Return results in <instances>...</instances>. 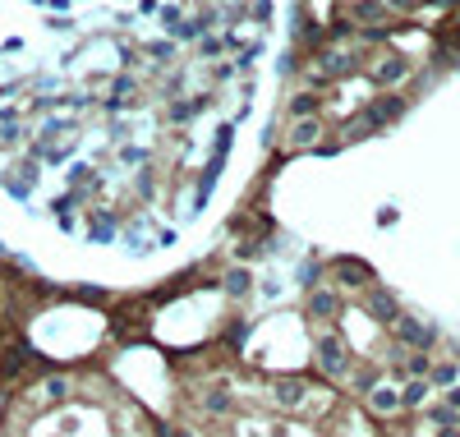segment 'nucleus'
Segmentation results:
<instances>
[{"instance_id":"obj_20","label":"nucleus","mask_w":460,"mask_h":437,"mask_svg":"<svg viewBox=\"0 0 460 437\" xmlns=\"http://www.w3.org/2000/svg\"><path fill=\"white\" fill-rule=\"evenodd\" d=\"M428 377L437 382V387H456L460 368H456V363H437V368H428Z\"/></svg>"},{"instance_id":"obj_22","label":"nucleus","mask_w":460,"mask_h":437,"mask_svg":"<svg viewBox=\"0 0 460 437\" xmlns=\"http://www.w3.org/2000/svg\"><path fill=\"white\" fill-rule=\"evenodd\" d=\"M42 396H46V401H65V396H69V382H65V377H46Z\"/></svg>"},{"instance_id":"obj_27","label":"nucleus","mask_w":460,"mask_h":437,"mask_svg":"<svg viewBox=\"0 0 460 437\" xmlns=\"http://www.w3.org/2000/svg\"><path fill=\"white\" fill-rule=\"evenodd\" d=\"M92 240H102V244H111V240H115V230H111L106 221H92Z\"/></svg>"},{"instance_id":"obj_29","label":"nucleus","mask_w":460,"mask_h":437,"mask_svg":"<svg viewBox=\"0 0 460 437\" xmlns=\"http://www.w3.org/2000/svg\"><path fill=\"white\" fill-rule=\"evenodd\" d=\"M226 405H230V401H226V392H212V396H207V410H212V414H221Z\"/></svg>"},{"instance_id":"obj_18","label":"nucleus","mask_w":460,"mask_h":437,"mask_svg":"<svg viewBox=\"0 0 460 437\" xmlns=\"http://www.w3.org/2000/svg\"><path fill=\"white\" fill-rule=\"evenodd\" d=\"M313 138H318V120H299V124L290 129V143H299V148H308Z\"/></svg>"},{"instance_id":"obj_30","label":"nucleus","mask_w":460,"mask_h":437,"mask_svg":"<svg viewBox=\"0 0 460 437\" xmlns=\"http://www.w3.org/2000/svg\"><path fill=\"white\" fill-rule=\"evenodd\" d=\"M46 10H56V14H69V10H74V0H46Z\"/></svg>"},{"instance_id":"obj_23","label":"nucleus","mask_w":460,"mask_h":437,"mask_svg":"<svg viewBox=\"0 0 460 437\" xmlns=\"http://www.w3.org/2000/svg\"><path fill=\"white\" fill-rule=\"evenodd\" d=\"M244 14L253 19V23H267V19H272V0H249Z\"/></svg>"},{"instance_id":"obj_31","label":"nucleus","mask_w":460,"mask_h":437,"mask_svg":"<svg viewBox=\"0 0 460 437\" xmlns=\"http://www.w3.org/2000/svg\"><path fill=\"white\" fill-rule=\"evenodd\" d=\"M446 410H456V414H460V387H451V392H446Z\"/></svg>"},{"instance_id":"obj_19","label":"nucleus","mask_w":460,"mask_h":437,"mask_svg":"<svg viewBox=\"0 0 460 437\" xmlns=\"http://www.w3.org/2000/svg\"><path fill=\"white\" fill-rule=\"evenodd\" d=\"M198 115H203V102H175V106H170V120H198Z\"/></svg>"},{"instance_id":"obj_28","label":"nucleus","mask_w":460,"mask_h":437,"mask_svg":"<svg viewBox=\"0 0 460 437\" xmlns=\"http://www.w3.org/2000/svg\"><path fill=\"white\" fill-rule=\"evenodd\" d=\"M396 221H400V212H396V208H378V226H382V230H387V226H396Z\"/></svg>"},{"instance_id":"obj_17","label":"nucleus","mask_w":460,"mask_h":437,"mask_svg":"<svg viewBox=\"0 0 460 437\" xmlns=\"http://www.w3.org/2000/svg\"><path fill=\"white\" fill-rule=\"evenodd\" d=\"M221 51H226V37H221V32H203L198 37V56L212 60V56H221Z\"/></svg>"},{"instance_id":"obj_15","label":"nucleus","mask_w":460,"mask_h":437,"mask_svg":"<svg viewBox=\"0 0 460 437\" xmlns=\"http://www.w3.org/2000/svg\"><path fill=\"white\" fill-rule=\"evenodd\" d=\"M336 276L345 281V286H364V281H368V267H364V262H341Z\"/></svg>"},{"instance_id":"obj_12","label":"nucleus","mask_w":460,"mask_h":437,"mask_svg":"<svg viewBox=\"0 0 460 437\" xmlns=\"http://www.w3.org/2000/svg\"><path fill=\"white\" fill-rule=\"evenodd\" d=\"M354 19H364V23H382L387 5H382V0H359V5H354Z\"/></svg>"},{"instance_id":"obj_16","label":"nucleus","mask_w":460,"mask_h":437,"mask_svg":"<svg viewBox=\"0 0 460 437\" xmlns=\"http://www.w3.org/2000/svg\"><path fill=\"white\" fill-rule=\"evenodd\" d=\"M290 111H295V120H313V111H318V97L313 92H299L290 102Z\"/></svg>"},{"instance_id":"obj_7","label":"nucleus","mask_w":460,"mask_h":437,"mask_svg":"<svg viewBox=\"0 0 460 437\" xmlns=\"http://www.w3.org/2000/svg\"><path fill=\"white\" fill-rule=\"evenodd\" d=\"M405 74H410V65L400 60V56H387V60L378 65V69H373V78H378L382 88H387V83H400V78H405Z\"/></svg>"},{"instance_id":"obj_11","label":"nucleus","mask_w":460,"mask_h":437,"mask_svg":"<svg viewBox=\"0 0 460 437\" xmlns=\"http://www.w3.org/2000/svg\"><path fill=\"white\" fill-rule=\"evenodd\" d=\"M428 401V377H414V382H405V392H400V405H424Z\"/></svg>"},{"instance_id":"obj_10","label":"nucleus","mask_w":460,"mask_h":437,"mask_svg":"<svg viewBox=\"0 0 460 437\" xmlns=\"http://www.w3.org/2000/svg\"><path fill=\"white\" fill-rule=\"evenodd\" d=\"M230 143H235V124L221 120V124H216V134H212V157H216V161H226V157H230Z\"/></svg>"},{"instance_id":"obj_9","label":"nucleus","mask_w":460,"mask_h":437,"mask_svg":"<svg viewBox=\"0 0 460 437\" xmlns=\"http://www.w3.org/2000/svg\"><path fill=\"white\" fill-rule=\"evenodd\" d=\"M336 309H341V300L332 290H313V300H308V313L313 317H336Z\"/></svg>"},{"instance_id":"obj_33","label":"nucleus","mask_w":460,"mask_h":437,"mask_svg":"<svg viewBox=\"0 0 460 437\" xmlns=\"http://www.w3.org/2000/svg\"><path fill=\"white\" fill-rule=\"evenodd\" d=\"M166 437H194L189 428H166Z\"/></svg>"},{"instance_id":"obj_32","label":"nucleus","mask_w":460,"mask_h":437,"mask_svg":"<svg viewBox=\"0 0 460 437\" xmlns=\"http://www.w3.org/2000/svg\"><path fill=\"white\" fill-rule=\"evenodd\" d=\"M387 10H414V0H382Z\"/></svg>"},{"instance_id":"obj_6","label":"nucleus","mask_w":460,"mask_h":437,"mask_svg":"<svg viewBox=\"0 0 460 437\" xmlns=\"http://www.w3.org/2000/svg\"><path fill=\"white\" fill-rule=\"evenodd\" d=\"M272 396L281 401V405H299V401H304V382H299V377H276Z\"/></svg>"},{"instance_id":"obj_24","label":"nucleus","mask_w":460,"mask_h":437,"mask_svg":"<svg viewBox=\"0 0 460 437\" xmlns=\"http://www.w3.org/2000/svg\"><path fill=\"white\" fill-rule=\"evenodd\" d=\"M428 419L437 423V428H456V410H446V405H433V410H428Z\"/></svg>"},{"instance_id":"obj_3","label":"nucleus","mask_w":460,"mask_h":437,"mask_svg":"<svg viewBox=\"0 0 460 437\" xmlns=\"http://www.w3.org/2000/svg\"><path fill=\"white\" fill-rule=\"evenodd\" d=\"M400 115H405V102H400V97H378V102L364 111V120L373 124V129H382L387 120H400Z\"/></svg>"},{"instance_id":"obj_14","label":"nucleus","mask_w":460,"mask_h":437,"mask_svg":"<svg viewBox=\"0 0 460 437\" xmlns=\"http://www.w3.org/2000/svg\"><path fill=\"white\" fill-rule=\"evenodd\" d=\"M23 143V120H0V148H19Z\"/></svg>"},{"instance_id":"obj_34","label":"nucleus","mask_w":460,"mask_h":437,"mask_svg":"<svg viewBox=\"0 0 460 437\" xmlns=\"http://www.w3.org/2000/svg\"><path fill=\"white\" fill-rule=\"evenodd\" d=\"M437 437H460V428H442V433H437Z\"/></svg>"},{"instance_id":"obj_13","label":"nucleus","mask_w":460,"mask_h":437,"mask_svg":"<svg viewBox=\"0 0 460 437\" xmlns=\"http://www.w3.org/2000/svg\"><path fill=\"white\" fill-rule=\"evenodd\" d=\"M249 286H253V271H249V267H230L226 271V290H230V295H244Z\"/></svg>"},{"instance_id":"obj_25","label":"nucleus","mask_w":460,"mask_h":437,"mask_svg":"<svg viewBox=\"0 0 460 437\" xmlns=\"http://www.w3.org/2000/svg\"><path fill=\"white\" fill-rule=\"evenodd\" d=\"M405 373H410V377H424V373H428V359H424V350H414L410 359H405Z\"/></svg>"},{"instance_id":"obj_2","label":"nucleus","mask_w":460,"mask_h":437,"mask_svg":"<svg viewBox=\"0 0 460 437\" xmlns=\"http://www.w3.org/2000/svg\"><path fill=\"white\" fill-rule=\"evenodd\" d=\"M318 363H322V373H332V377L345 373V346L336 336H322L318 341Z\"/></svg>"},{"instance_id":"obj_26","label":"nucleus","mask_w":460,"mask_h":437,"mask_svg":"<svg viewBox=\"0 0 460 437\" xmlns=\"http://www.w3.org/2000/svg\"><path fill=\"white\" fill-rule=\"evenodd\" d=\"M152 60H175V42L170 37H157L152 42Z\"/></svg>"},{"instance_id":"obj_1","label":"nucleus","mask_w":460,"mask_h":437,"mask_svg":"<svg viewBox=\"0 0 460 437\" xmlns=\"http://www.w3.org/2000/svg\"><path fill=\"white\" fill-rule=\"evenodd\" d=\"M396 336L405 341V346H414V350L433 346V327L428 322H419V317H396Z\"/></svg>"},{"instance_id":"obj_4","label":"nucleus","mask_w":460,"mask_h":437,"mask_svg":"<svg viewBox=\"0 0 460 437\" xmlns=\"http://www.w3.org/2000/svg\"><path fill=\"white\" fill-rule=\"evenodd\" d=\"M318 69H322V74H332V78H341V74H350V69H354V56H350V51H322Z\"/></svg>"},{"instance_id":"obj_21","label":"nucleus","mask_w":460,"mask_h":437,"mask_svg":"<svg viewBox=\"0 0 460 437\" xmlns=\"http://www.w3.org/2000/svg\"><path fill=\"white\" fill-rule=\"evenodd\" d=\"M120 161H124V166H143V161H148V148H143V143H124Z\"/></svg>"},{"instance_id":"obj_8","label":"nucleus","mask_w":460,"mask_h":437,"mask_svg":"<svg viewBox=\"0 0 460 437\" xmlns=\"http://www.w3.org/2000/svg\"><path fill=\"white\" fill-rule=\"evenodd\" d=\"M368 405L378 410V414H391V410H400V392L396 387H373V392H368Z\"/></svg>"},{"instance_id":"obj_5","label":"nucleus","mask_w":460,"mask_h":437,"mask_svg":"<svg viewBox=\"0 0 460 437\" xmlns=\"http://www.w3.org/2000/svg\"><path fill=\"white\" fill-rule=\"evenodd\" d=\"M368 313L378 317V322H396L400 309H396V300H391L387 290H373V295H368Z\"/></svg>"}]
</instances>
